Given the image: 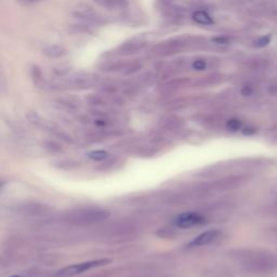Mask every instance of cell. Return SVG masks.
Segmentation results:
<instances>
[{
	"label": "cell",
	"instance_id": "6da1fadb",
	"mask_svg": "<svg viewBox=\"0 0 277 277\" xmlns=\"http://www.w3.org/2000/svg\"><path fill=\"white\" fill-rule=\"evenodd\" d=\"M190 42L185 38H175V39H169L163 42L155 44L152 48V53L157 56H170L181 52L185 49Z\"/></svg>",
	"mask_w": 277,
	"mask_h": 277
},
{
	"label": "cell",
	"instance_id": "7a4b0ae2",
	"mask_svg": "<svg viewBox=\"0 0 277 277\" xmlns=\"http://www.w3.org/2000/svg\"><path fill=\"white\" fill-rule=\"evenodd\" d=\"M73 15L83 23L92 25H103L106 23V17L104 15H102L99 11L86 3H79L77 5L73 10Z\"/></svg>",
	"mask_w": 277,
	"mask_h": 277
},
{
	"label": "cell",
	"instance_id": "3957f363",
	"mask_svg": "<svg viewBox=\"0 0 277 277\" xmlns=\"http://www.w3.org/2000/svg\"><path fill=\"white\" fill-rule=\"evenodd\" d=\"M106 263H108V260H96V261H88L83 263L74 264V266L64 268L63 270L59 271V272L56 273V277H72L77 274L85 272V271H88L90 269L104 266Z\"/></svg>",
	"mask_w": 277,
	"mask_h": 277
},
{
	"label": "cell",
	"instance_id": "277c9868",
	"mask_svg": "<svg viewBox=\"0 0 277 277\" xmlns=\"http://www.w3.org/2000/svg\"><path fill=\"white\" fill-rule=\"evenodd\" d=\"M99 76L91 73H79L68 78V85L76 88H89L99 83Z\"/></svg>",
	"mask_w": 277,
	"mask_h": 277
},
{
	"label": "cell",
	"instance_id": "5b68a950",
	"mask_svg": "<svg viewBox=\"0 0 277 277\" xmlns=\"http://www.w3.org/2000/svg\"><path fill=\"white\" fill-rule=\"evenodd\" d=\"M202 222H203L202 216L195 214V212H185V214L180 215L176 220L177 227L181 228V229H188V228L195 227V225L202 223Z\"/></svg>",
	"mask_w": 277,
	"mask_h": 277
},
{
	"label": "cell",
	"instance_id": "8992f818",
	"mask_svg": "<svg viewBox=\"0 0 277 277\" xmlns=\"http://www.w3.org/2000/svg\"><path fill=\"white\" fill-rule=\"evenodd\" d=\"M220 235V231L219 230H210L207 232H204L201 235H198L195 237L190 244L189 247H201L205 246V245H208L216 241L217 238Z\"/></svg>",
	"mask_w": 277,
	"mask_h": 277
},
{
	"label": "cell",
	"instance_id": "52a82bcc",
	"mask_svg": "<svg viewBox=\"0 0 277 277\" xmlns=\"http://www.w3.org/2000/svg\"><path fill=\"white\" fill-rule=\"evenodd\" d=\"M145 47V42L139 39H132L130 41L125 42L119 48V53L121 55H132L135 53H139Z\"/></svg>",
	"mask_w": 277,
	"mask_h": 277
},
{
	"label": "cell",
	"instance_id": "ba28073f",
	"mask_svg": "<svg viewBox=\"0 0 277 277\" xmlns=\"http://www.w3.org/2000/svg\"><path fill=\"white\" fill-rule=\"evenodd\" d=\"M93 1L102 8L113 11L122 10L128 5V0H93Z\"/></svg>",
	"mask_w": 277,
	"mask_h": 277
},
{
	"label": "cell",
	"instance_id": "9c48e42d",
	"mask_svg": "<svg viewBox=\"0 0 277 277\" xmlns=\"http://www.w3.org/2000/svg\"><path fill=\"white\" fill-rule=\"evenodd\" d=\"M192 17L196 23L202 24V25H211L212 23H214L211 16L207 13V12H205L203 10L195 11L194 13H193Z\"/></svg>",
	"mask_w": 277,
	"mask_h": 277
},
{
	"label": "cell",
	"instance_id": "30bf717a",
	"mask_svg": "<svg viewBox=\"0 0 277 277\" xmlns=\"http://www.w3.org/2000/svg\"><path fill=\"white\" fill-rule=\"evenodd\" d=\"M43 53L46 54L49 57H52V59H56V57H61L64 54H65V49L61 46H56V44H53V46H48L46 48H43Z\"/></svg>",
	"mask_w": 277,
	"mask_h": 277
},
{
	"label": "cell",
	"instance_id": "8fae6325",
	"mask_svg": "<svg viewBox=\"0 0 277 277\" xmlns=\"http://www.w3.org/2000/svg\"><path fill=\"white\" fill-rule=\"evenodd\" d=\"M271 40H272V36H271L270 34L261 36L260 38H258L257 40L254 41V47H256V48H264V47L268 46V44L271 42Z\"/></svg>",
	"mask_w": 277,
	"mask_h": 277
},
{
	"label": "cell",
	"instance_id": "7c38bea8",
	"mask_svg": "<svg viewBox=\"0 0 277 277\" xmlns=\"http://www.w3.org/2000/svg\"><path fill=\"white\" fill-rule=\"evenodd\" d=\"M108 156V152L104 151V150H96V151H92L88 154V157L92 160H103L107 158Z\"/></svg>",
	"mask_w": 277,
	"mask_h": 277
},
{
	"label": "cell",
	"instance_id": "4fadbf2b",
	"mask_svg": "<svg viewBox=\"0 0 277 277\" xmlns=\"http://www.w3.org/2000/svg\"><path fill=\"white\" fill-rule=\"evenodd\" d=\"M192 67L195 70H204L206 69V67H207V62H206L204 59H197L195 61H193Z\"/></svg>",
	"mask_w": 277,
	"mask_h": 277
},
{
	"label": "cell",
	"instance_id": "5bb4252c",
	"mask_svg": "<svg viewBox=\"0 0 277 277\" xmlns=\"http://www.w3.org/2000/svg\"><path fill=\"white\" fill-rule=\"evenodd\" d=\"M217 81V76H207V77H203L201 80H198L196 82V85H209V83H214Z\"/></svg>",
	"mask_w": 277,
	"mask_h": 277
},
{
	"label": "cell",
	"instance_id": "9a60e30c",
	"mask_svg": "<svg viewBox=\"0 0 277 277\" xmlns=\"http://www.w3.org/2000/svg\"><path fill=\"white\" fill-rule=\"evenodd\" d=\"M241 126H242V122L238 120V119H231L228 122V127L231 129V130H233V131H237L238 129L241 128Z\"/></svg>",
	"mask_w": 277,
	"mask_h": 277
},
{
	"label": "cell",
	"instance_id": "2e32d148",
	"mask_svg": "<svg viewBox=\"0 0 277 277\" xmlns=\"http://www.w3.org/2000/svg\"><path fill=\"white\" fill-rule=\"evenodd\" d=\"M253 92H254L253 88L249 87V86H244V87L242 88V90H241V93H242L244 96H249V95L253 94Z\"/></svg>",
	"mask_w": 277,
	"mask_h": 277
},
{
	"label": "cell",
	"instance_id": "e0dca14e",
	"mask_svg": "<svg viewBox=\"0 0 277 277\" xmlns=\"http://www.w3.org/2000/svg\"><path fill=\"white\" fill-rule=\"evenodd\" d=\"M214 41L218 42V43H228L229 42V38L228 37H219V38H215Z\"/></svg>",
	"mask_w": 277,
	"mask_h": 277
},
{
	"label": "cell",
	"instance_id": "ac0fdd59",
	"mask_svg": "<svg viewBox=\"0 0 277 277\" xmlns=\"http://www.w3.org/2000/svg\"><path fill=\"white\" fill-rule=\"evenodd\" d=\"M25 1H26V0H25ZM27 1H31V0H27Z\"/></svg>",
	"mask_w": 277,
	"mask_h": 277
},
{
	"label": "cell",
	"instance_id": "d6986e66",
	"mask_svg": "<svg viewBox=\"0 0 277 277\" xmlns=\"http://www.w3.org/2000/svg\"><path fill=\"white\" fill-rule=\"evenodd\" d=\"M12 277H20V276H12Z\"/></svg>",
	"mask_w": 277,
	"mask_h": 277
}]
</instances>
